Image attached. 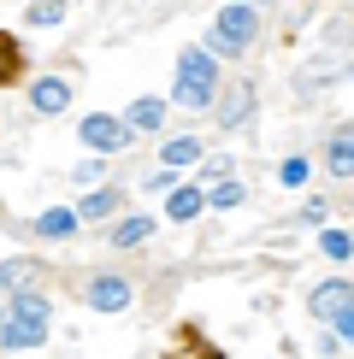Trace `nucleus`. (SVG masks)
Masks as SVG:
<instances>
[{"label": "nucleus", "instance_id": "obj_1", "mask_svg": "<svg viewBox=\"0 0 354 359\" xmlns=\"http://www.w3.org/2000/svg\"><path fill=\"white\" fill-rule=\"evenodd\" d=\"M171 100L183 112H213V100H218V65H213V53H206V48H189L183 59H177Z\"/></svg>", "mask_w": 354, "mask_h": 359}, {"label": "nucleus", "instance_id": "obj_2", "mask_svg": "<svg viewBox=\"0 0 354 359\" xmlns=\"http://www.w3.org/2000/svg\"><path fill=\"white\" fill-rule=\"evenodd\" d=\"M254 36H260V12L248 6V0H230V6L218 12V24L206 29V53H218V59H236V53H242Z\"/></svg>", "mask_w": 354, "mask_h": 359}, {"label": "nucleus", "instance_id": "obj_3", "mask_svg": "<svg viewBox=\"0 0 354 359\" xmlns=\"http://www.w3.org/2000/svg\"><path fill=\"white\" fill-rule=\"evenodd\" d=\"M83 142L95 147V154H124V142H130V118L88 112V118H83Z\"/></svg>", "mask_w": 354, "mask_h": 359}, {"label": "nucleus", "instance_id": "obj_4", "mask_svg": "<svg viewBox=\"0 0 354 359\" xmlns=\"http://www.w3.org/2000/svg\"><path fill=\"white\" fill-rule=\"evenodd\" d=\"M41 341H48V318H29V312H12L6 330H0V348L6 353H29V348H41Z\"/></svg>", "mask_w": 354, "mask_h": 359}, {"label": "nucleus", "instance_id": "obj_5", "mask_svg": "<svg viewBox=\"0 0 354 359\" xmlns=\"http://www.w3.org/2000/svg\"><path fill=\"white\" fill-rule=\"evenodd\" d=\"M213 107H218V124H225V130L248 124V112H254V83H230L225 95L213 100Z\"/></svg>", "mask_w": 354, "mask_h": 359}, {"label": "nucleus", "instance_id": "obj_6", "mask_svg": "<svg viewBox=\"0 0 354 359\" xmlns=\"http://www.w3.org/2000/svg\"><path fill=\"white\" fill-rule=\"evenodd\" d=\"M130 294H136V289H130L124 277H95V283H88V306H95V312H124Z\"/></svg>", "mask_w": 354, "mask_h": 359}, {"label": "nucleus", "instance_id": "obj_7", "mask_svg": "<svg viewBox=\"0 0 354 359\" xmlns=\"http://www.w3.org/2000/svg\"><path fill=\"white\" fill-rule=\"evenodd\" d=\"M29 107H36L41 118H53V112L71 107V88L59 83V77H36V83H29Z\"/></svg>", "mask_w": 354, "mask_h": 359}, {"label": "nucleus", "instance_id": "obj_8", "mask_svg": "<svg viewBox=\"0 0 354 359\" xmlns=\"http://www.w3.org/2000/svg\"><path fill=\"white\" fill-rule=\"evenodd\" d=\"M348 301H354V289H348V283H319V289L307 294V306H313L319 318H336V312H343Z\"/></svg>", "mask_w": 354, "mask_h": 359}, {"label": "nucleus", "instance_id": "obj_9", "mask_svg": "<svg viewBox=\"0 0 354 359\" xmlns=\"http://www.w3.org/2000/svg\"><path fill=\"white\" fill-rule=\"evenodd\" d=\"M324 165H331V177H354V124L331 136V147H324Z\"/></svg>", "mask_w": 354, "mask_h": 359}, {"label": "nucleus", "instance_id": "obj_10", "mask_svg": "<svg viewBox=\"0 0 354 359\" xmlns=\"http://www.w3.org/2000/svg\"><path fill=\"white\" fill-rule=\"evenodd\" d=\"M159 124H166V100H154V95L130 100V130H159Z\"/></svg>", "mask_w": 354, "mask_h": 359}, {"label": "nucleus", "instance_id": "obj_11", "mask_svg": "<svg viewBox=\"0 0 354 359\" xmlns=\"http://www.w3.org/2000/svg\"><path fill=\"white\" fill-rule=\"evenodd\" d=\"M201 206H206V194H201V189H171V194H166V218H177V224L195 218Z\"/></svg>", "mask_w": 354, "mask_h": 359}, {"label": "nucleus", "instance_id": "obj_12", "mask_svg": "<svg viewBox=\"0 0 354 359\" xmlns=\"http://www.w3.org/2000/svg\"><path fill=\"white\" fill-rule=\"evenodd\" d=\"M18 71H24V48L12 29H0V83H18Z\"/></svg>", "mask_w": 354, "mask_h": 359}, {"label": "nucleus", "instance_id": "obj_13", "mask_svg": "<svg viewBox=\"0 0 354 359\" xmlns=\"http://www.w3.org/2000/svg\"><path fill=\"white\" fill-rule=\"evenodd\" d=\"M148 236H154V218H124V224L112 230V248H142Z\"/></svg>", "mask_w": 354, "mask_h": 359}, {"label": "nucleus", "instance_id": "obj_14", "mask_svg": "<svg viewBox=\"0 0 354 359\" xmlns=\"http://www.w3.org/2000/svg\"><path fill=\"white\" fill-rule=\"evenodd\" d=\"M77 224H83V212H65V206H53V212H41V218H36V230H41V236H71Z\"/></svg>", "mask_w": 354, "mask_h": 359}, {"label": "nucleus", "instance_id": "obj_15", "mask_svg": "<svg viewBox=\"0 0 354 359\" xmlns=\"http://www.w3.org/2000/svg\"><path fill=\"white\" fill-rule=\"evenodd\" d=\"M118 201H124L118 189H95V194L77 206V212H83V218H112V212H118Z\"/></svg>", "mask_w": 354, "mask_h": 359}, {"label": "nucleus", "instance_id": "obj_16", "mask_svg": "<svg viewBox=\"0 0 354 359\" xmlns=\"http://www.w3.org/2000/svg\"><path fill=\"white\" fill-rule=\"evenodd\" d=\"M195 159H201V142H195V136L166 142V171H171V165H195Z\"/></svg>", "mask_w": 354, "mask_h": 359}, {"label": "nucleus", "instance_id": "obj_17", "mask_svg": "<svg viewBox=\"0 0 354 359\" xmlns=\"http://www.w3.org/2000/svg\"><path fill=\"white\" fill-rule=\"evenodd\" d=\"M319 248L331 253V259H354V236H343V230H324V236H319Z\"/></svg>", "mask_w": 354, "mask_h": 359}, {"label": "nucleus", "instance_id": "obj_18", "mask_svg": "<svg viewBox=\"0 0 354 359\" xmlns=\"http://www.w3.org/2000/svg\"><path fill=\"white\" fill-rule=\"evenodd\" d=\"M65 18V0H36L29 6V24H59Z\"/></svg>", "mask_w": 354, "mask_h": 359}, {"label": "nucleus", "instance_id": "obj_19", "mask_svg": "<svg viewBox=\"0 0 354 359\" xmlns=\"http://www.w3.org/2000/svg\"><path fill=\"white\" fill-rule=\"evenodd\" d=\"M206 201H213L218 212H230V206H242V189H236V183H218L213 194H206Z\"/></svg>", "mask_w": 354, "mask_h": 359}, {"label": "nucleus", "instance_id": "obj_20", "mask_svg": "<svg viewBox=\"0 0 354 359\" xmlns=\"http://www.w3.org/2000/svg\"><path fill=\"white\" fill-rule=\"evenodd\" d=\"M12 312H29V318H48V294H18Z\"/></svg>", "mask_w": 354, "mask_h": 359}, {"label": "nucleus", "instance_id": "obj_21", "mask_svg": "<svg viewBox=\"0 0 354 359\" xmlns=\"http://www.w3.org/2000/svg\"><path fill=\"white\" fill-rule=\"evenodd\" d=\"M277 177H284L289 189H295V183H307V159H284V171H277Z\"/></svg>", "mask_w": 354, "mask_h": 359}, {"label": "nucleus", "instance_id": "obj_22", "mask_svg": "<svg viewBox=\"0 0 354 359\" xmlns=\"http://www.w3.org/2000/svg\"><path fill=\"white\" fill-rule=\"evenodd\" d=\"M331 324H336V336H343V341H354V301H348L343 312H336V318H331Z\"/></svg>", "mask_w": 354, "mask_h": 359}, {"label": "nucleus", "instance_id": "obj_23", "mask_svg": "<svg viewBox=\"0 0 354 359\" xmlns=\"http://www.w3.org/2000/svg\"><path fill=\"white\" fill-rule=\"evenodd\" d=\"M18 277H24V265H0V306H6V294H12Z\"/></svg>", "mask_w": 354, "mask_h": 359}]
</instances>
